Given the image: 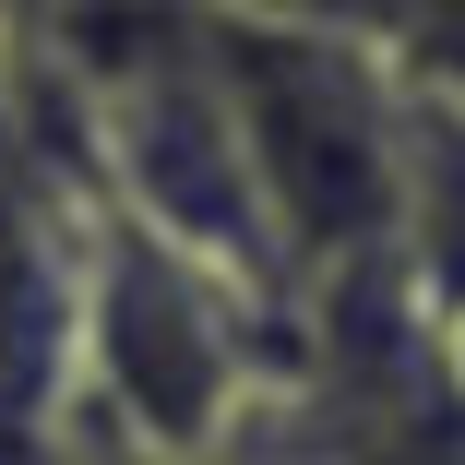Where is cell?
<instances>
[{"label":"cell","instance_id":"cell-1","mask_svg":"<svg viewBox=\"0 0 465 465\" xmlns=\"http://www.w3.org/2000/svg\"><path fill=\"white\" fill-rule=\"evenodd\" d=\"M203 72L251 179V215L274 239L287 299L322 287H382V239H394V72L370 48L299 36V25H251L203 0Z\"/></svg>","mask_w":465,"mask_h":465},{"label":"cell","instance_id":"cell-4","mask_svg":"<svg viewBox=\"0 0 465 465\" xmlns=\"http://www.w3.org/2000/svg\"><path fill=\"white\" fill-rule=\"evenodd\" d=\"M394 84H430V96L465 108V0H418L394 36Z\"/></svg>","mask_w":465,"mask_h":465},{"label":"cell","instance_id":"cell-2","mask_svg":"<svg viewBox=\"0 0 465 465\" xmlns=\"http://www.w3.org/2000/svg\"><path fill=\"white\" fill-rule=\"evenodd\" d=\"M239 311H251V287H227L192 251H167V239L108 215V251L72 274V358L155 453H203L251 406Z\"/></svg>","mask_w":465,"mask_h":465},{"label":"cell","instance_id":"cell-5","mask_svg":"<svg viewBox=\"0 0 465 465\" xmlns=\"http://www.w3.org/2000/svg\"><path fill=\"white\" fill-rule=\"evenodd\" d=\"M430 370H441V394L465 406V311H453V322H430Z\"/></svg>","mask_w":465,"mask_h":465},{"label":"cell","instance_id":"cell-3","mask_svg":"<svg viewBox=\"0 0 465 465\" xmlns=\"http://www.w3.org/2000/svg\"><path fill=\"white\" fill-rule=\"evenodd\" d=\"M382 287L430 334L465 311V108L430 84H394V239H382Z\"/></svg>","mask_w":465,"mask_h":465}]
</instances>
